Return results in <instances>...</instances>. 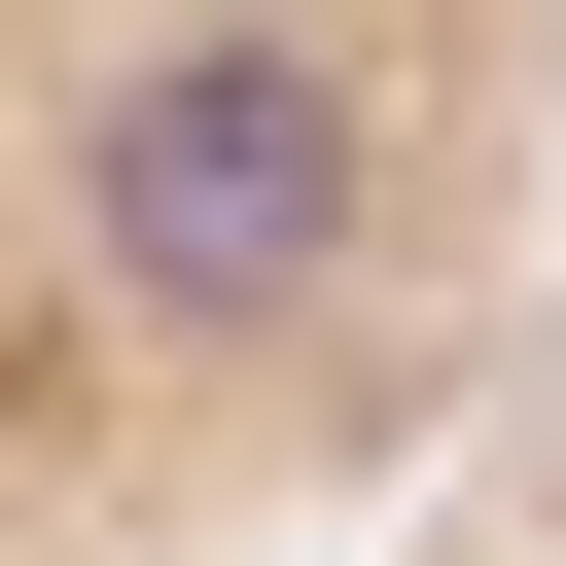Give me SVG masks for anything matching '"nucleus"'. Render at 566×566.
Masks as SVG:
<instances>
[{
  "mask_svg": "<svg viewBox=\"0 0 566 566\" xmlns=\"http://www.w3.org/2000/svg\"><path fill=\"white\" fill-rule=\"evenodd\" d=\"M71 248H106L142 318H283V283L354 248V71H318V35L106 71V106H71Z\"/></svg>",
  "mask_w": 566,
  "mask_h": 566,
  "instance_id": "nucleus-1",
  "label": "nucleus"
}]
</instances>
